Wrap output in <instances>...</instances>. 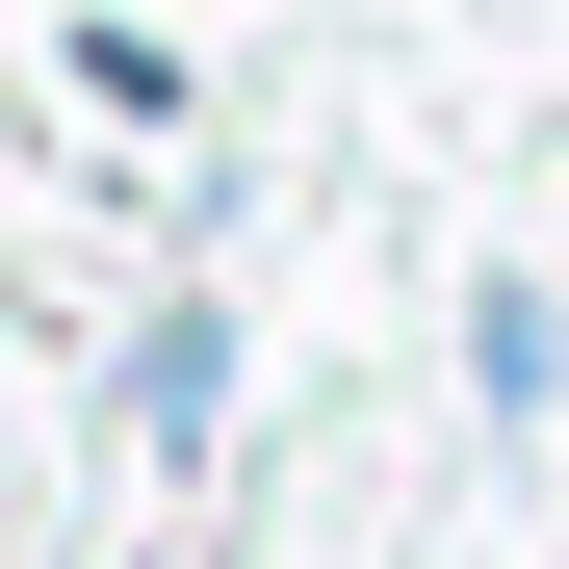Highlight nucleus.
Here are the masks:
<instances>
[{
  "mask_svg": "<svg viewBox=\"0 0 569 569\" xmlns=\"http://www.w3.org/2000/svg\"><path fill=\"white\" fill-rule=\"evenodd\" d=\"M466 389H492V415H569V284H466Z\"/></svg>",
  "mask_w": 569,
  "mask_h": 569,
  "instance_id": "nucleus-1",
  "label": "nucleus"
},
{
  "mask_svg": "<svg viewBox=\"0 0 569 569\" xmlns=\"http://www.w3.org/2000/svg\"><path fill=\"white\" fill-rule=\"evenodd\" d=\"M208 415H233V337H208V311H156V337H130V440H156V466H208Z\"/></svg>",
  "mask_w": 569,
  "mask_h": 569,
  "instance_id": "nucleus-2",
  "label": "nucleus"
}]
</instances>
